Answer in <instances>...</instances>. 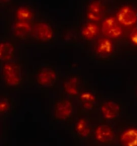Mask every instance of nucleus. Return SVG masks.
<instances>
[{"label":"nucleus","mask_w":137,"mask_h":146,"mask_svg":"<svg viewBox=\"0 0 137 146\" xmlns=\"http://www.w3.org/2000/svg\"><path fill=\"white\" fill-rule=\"evenodd\" d=\"M57 79V74L52 69L44 68L40 71L37 76L38 83L44 86H51Z\"/></svg>","instance_id":"obj_7"},{"label":"nucleus","mask_w":137,"mask_h":146,"mask_svg":"<svg viewBox=\"0 0 137 146\" xmlns=\"http://www.w3.org/2000/svg\"><path fill=\"white\" fill-rule=\"evenodd\" d=\"M14 46L9 42L1 43L0 45V58L2 61H8L12 56Z\"/></svg>","instance_id":"obj_14"},{"label":"nucleus","mask_w":137,"mask_h":146,"mask_svg":"<svg viewBox=\"0 0 137 146\" xmlns=\"http://www.w3.org/2000/svg\"><path fill=\"white\" fill-rule=\"evenodd\" d=\"M16 16H17V19L19 21L27 22L32 19L33 12L27 7H21L17 9Z\"/></svg>","instance_id":"obj_15"},{"label":"nucleus","mask_w":137,"mask_h":146,"mask_svg":"<svg viewBox=\"0 0 137 146\" xmlns=\"http://www.w3.org/2000/svg\"><path fill=\"white\" fill-rule=\"evenodd\" d=\"M72 105L67 100L59 101L54 107V115L60 120H65L71 115L72 113Z\"/></svg>","instance_id":"obj_6"},{"label":"nucleus","mask_w":137,"mask_h":146,"mask_svg":"<svg viewBox=\"0 0 137 146\" xmlns=\"http://www.w3.org/2000/svg\"><path fill=\"white\" fill-rule=\"evenodd\" d=\"M3 76L9 86H17L21 79V68L15 64H7L3 67Z\"/></svg>","instance_id":"obj_1"},{"label":"nucleus","mask_w":137,"mask_h":146,"mask_svg":"<svg viewBox=\"0 0 137 146\" xmlns=\"http://www.w3.org/2000/svg\"><path fill=\"white\" fill-rule=\"evenodd\" d=\"M116 18L120 24L124 26H131L136 22L137 14L132 7L126 5L119 9Z\"/></svg>","instance_id":"obj_3"},{"label":"nucleus","mask_w":137,"mask_h":146,"mask_svg":"<svg viewBox=\"0 0 137 146\" xmlns=\"http://www.w3.org/2000/svg\"><path fill=\"white\" fill-rule=\"evenodd\" d=\"M123 146H137V128L126 130L120 138Z\"/></svg>","instance_id":"obj_9"},{"label":"nucleus","mask_w":137,"mask_h":146,"mask_svg":"<svg viewBox=\"0 0 137 146\" xmlns=\"http://www.w3.org/2000/svg\"><path fill=\"white\" fill-rule=\"evenodd\" d=\"M102 32L108 38H118L122 34V29L117 18L110 17L102 24Z\"/></svg>","instance_id":"obj_2"},{"label":"nucleus","mask_w":137,"mask_h":146,"mask_svg":"<svg viewBox=\"0 0 137 146\" xmlns=\"http://www.w3.org/2000/svg\"><path fill=\"white\" fill-rule=\"evenodd\" d=\"M0 1H1V3H4V4H5V3L9 2L10 0H0Z\"/></svg>","instance_id":"obj_21"},{"label":"nucleus","mask_w":137,"mask_h":146,"mask_svg":"<svg viewBox=\"0 0 137 146\" xmlns=\"http://www.w3.org/2000/svg\"><path fill=\"white\" fill-rule=\"evenodd\" d=\"M31 34L40 41H49L53 37V30L46 23H38L31 29Z\"/></svg>","instance_id":"obj_4"},{"label":"nucleus","mask_w":137,"mask_h":146,"mask_svg":"<svg viewBox=\"0 0 137 146\" xmlns=\"http://www.w3.org/2000/svg\"><path fill=\"white\" fill-rule=\"evenodd\" d=\"M77 84H78V78L76 77H72L69 80L66 81L64 84V88L66 92L70 95H77L78 94Z\"/></svg>","instance_id":"obj_16"},{"label":"nucleus","mask_w":137,"mask_h":146,"mask_svg":"<svg viewBox=\"0 0 137 146\" xmlns=\"http://www.w3.org/2000/svg\"><path fill=\"white\" fill-rule=\"evenodd\" d=\"M104 13L105 7L102 3L100 1H93L90 3L87 8V18L91 21H99L103 18Z\"/></svg>","instance_id":"obj_5"},{"label":"nucleus","mask_w":137,"mask_h":146,"mask_svg":"<svg viewBox=\"0 0 137 146\" xmlns=\"http://www.w3.org/2000/svg\"><path fill=\"white\" fill-rule=\"evenodd\" d=\"M98 27L94 23H87L81 29V34L85 38L88 40L93 39L98 33Z\"/></svg>","instance_id":"obj_13"},{"label":"nucleus","mask_w":137,"mask_h":146,"mask_svg":"<svg viewBox=\"0 0 137 146\" xmlns=\"http://www.w3.org/2000/svg\"><path fill=\"white\" fill-rule=\"evenodd\" d=\"M129 38L134 45L137 46V29H136L133 30L131 31L129 36Z\"/></svg>","instance_id":"obj_20"},{"label":"nucleus","mask_w":137,"mask_h":146,"mask_svg":"<svg viewBox=\"0 0 137 146\" xmlns=\"http://www.w3.org/2000/svg\"><path fill=\"white\" fill-rule=\"evenodd\" d=\"M9 108V104L7 99H2L0 102V111L1 113L8 111Z\"/></svg>","instance_id":"obj_19"},{"label":"nucleus","mask_w":137,"mask_h":146,"mask_svg":"<svg viewBox=\"0 0 137 146\" xmlns=\"http://www.w3.org/2000/svg\"><path fill=\"white\" fill-rule=\"evenodd\" d=\"M80 99L82 102L83 106L86 109L90 110L93 108L94 104L95 103L96 98L94 95H93L91 93H83L80 96Z\"/></svg>","instance_id":"obj_17"},{"label":"nucleus","mask_w":137,"mask_h":146,"mask_svg":"<svg viewBox=\"0 0 137 146\" xmlns=\"http://www.w3.org/2000/svg\"><path fill=\"white\" fill-rule=\"evenodd\" d=\"M96 51L101 57L108 56L113 51L112 42L108 38H101L97 43Z\"/></svg>","instance_id":"obj_11"},{"label":"nucleus","mask_w":137,"mask_h":146,"mask_svg":"<svg viewBox=\"0 0 137 146\" xmlns=\"http://www.w3.org/2000/svg\"><path fill=\"white\" fill-rule=\"evenodd\" d=\"M76 131L81 136H88L90 133V128L87 121L84 118L80 119L76 125Z\"/></svg>","instance_id":"obj_18"},{"label":"nucleus","mask_w":137,"mask_h":146,"mask_svg":"<svg viewBox=\"0 0 137 146\" xmlns=\"http://www.w3.org/2000/svg\"><path fill=\"white\" fill-rule=\"evenodd\" d=\"M31 29H32V27L28 22L19 21L13 26L12 30L14 34L16 36L24 38L29 33L31 32Z\"/></svg>","instance_id":"obj_12"},{"label":"nucleus","mask_w":137,"mask_h":146,"mask_svg":"<svg viewBox=\"0 0 137 146\" xmlns=\"http://www.w3.org/2000/svg\"><path fill=\"white\" fill-rule=\"evenodd\" d=\"M95 137L99 142L108 143L114 138V133L109 126L101 125L96 129Z\"/></svg>","instance_id":"obj_8"},{"label":"nucleus","mask_w":137,"mask_h":146,"mask_svg":"<svg viewBox=\"0 0 137 146\" xmlns=\"http://www.w3.org/2000/svg\"><path fill=\"white\" fill-rule=\"evenodd\" d=\"M120 108L118 105L112 101L106 102L101 106V112L103 115L106 119H113L119 113Z\"/></svg>","instance_id":"obj_10"}]
</instances>
